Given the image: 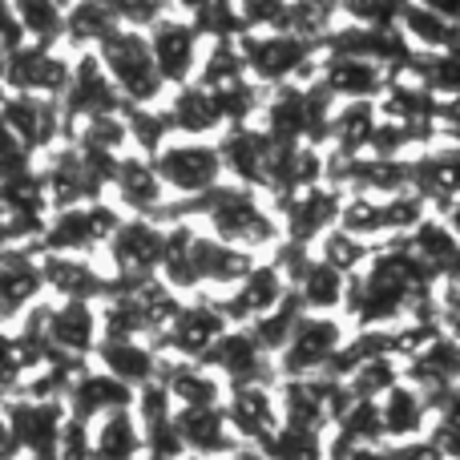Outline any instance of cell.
Returning a JSON list of instances; mask_svg holds the SVG:
<instances>
[{"instance_id":"cell-12","label":"cell","mask_w":460,"mask_h":460,"mask_svg":"<svg viewBox=\"0 0 460 460\" xmlns=\"http://www.w3.org/2000/svg\"><path fill=\"white\" fill-rule=\"evenodd\" d=\"M89 460H146L142 420L134 408H118L89 424Z\"/></svg>"},{"instance_id":"cell-6","label":"cell","mask_w":460,"mask_h":460,"mask_svg":"<svg viewBox=\"0 0 460 460\" xmlns=\"http://www.w3.org/2000/svg\"><path fill=\"white\" fill-rule=\"evenodd\" d=\"M121 218L102 202H81V207L57 210L53 223L37 234V254H89L105 251Z\"/></svg>"},{"instance_id":"cell-15","label":"cell","mask_w":460,"mask_h":460,"mask_svg":"<svg viewBox=\"0 0 460 460\" xmlns=\"http://www.w3.org/2000/svg\"><path fill=\"white\" fill-rule=\"evenodd\" d=\"M223 460H275V456H270L267 448H259V445H234Z\"/></svg>"},{"instance_id":"cell-5","label":"cell","mask_w":460,"mask_h":460,"mask_svg":"<svg viewBox=\"0 0 460 460\" xmlns=\"http://www.w3.org/2000/svg\"><path fill=\"white\" fill-rule=\"evenodd\" d=\"M343 327L332 315H311L303 311V319L295 323L291 340L283 343V351L275 356V367L283 380H303V376H327L332 364L343 351Z\"/></svg>"},{"instance_id":"cell-4","label":"cell","mask_w":460,"mask_h":460,"mask_svg":"<svg viewBox=\"0 0 460 460\" xmlns=\"http://www.w3.org/2000/svg\"><path fill=\"white\" fill-rule=\"evenodd\" d=\"M150 166L158 182L166 186V194H174L178 202L199 199V194L215 190L218 182H226L223 150L207 137H170L158 154H150Z\"/></svg>"},{"instance_id":"cell-3","label":"cell","mask_w":460,"mask_h":460,"mask_svg":"<svg viewBox=\"0 0 460 460\" xmlns=\"http://www.w3.org/2000/svg\"><path fill=\"white\" fill-rule=\"evenodd\" d=\"M102 69L110 73V81L118 85L126 105H162L166 81L158 73V61L150 53V37L134 24H121L110 37H102V45L93 49Z\"/></svg>"},{"instance_id":"cell-1","label":"cell","mask_w":460,"mask_h":460,"mask_svg":"<svg viewBox=\"0 0 460 460\" xmlns=\"http://www.w3.org/2000/svg\"><path fill=\"white\" fill-rule=\"evenodd\" d=\"M190 218H202L207 234L223 238V243L238 246L246 254L262 251V246H275L283 238V226L262 207V190H251V186L230 182V178L218 182L215 190L199 194V199L170 202L162 223H190Z\"/></svg>"},{"instance_id":"cell-17","label":"cell","mask_w":460,"mask_h":460,"mask_svg":"<svg viewBox=\"0 0 460 460\" xmlns=\"http://www.w3.org/2000/svg\"><path fill=\"white\" fill-rule=\"evenodd\" d=\"M182 460H202V456H182Z\"/></svg>"},{"instance_id":"cell-10","label":"cell","mask_w":460,"mask_h":460,"mask_svg":"<svg viewBox=\"0 0 460 460\" xmlns=\"http://www.w3.org/2000/svg\"><path fill=\"white\" fill-rule=\"evenodd\" d=\"M45 291L40 275V254L32 251H0V319L29 315Z\"/></svg>"},{"instance_id":"cell-8","label":"cell","mask_w":460,"mask_h":460,"mask_svg":"<svg viewBox=\"0 0 460 460\" xmlns=\"http://www.w3.org/2000/svg\"><path fill=\"white\" fill-rule=\"evenodd\" d=\"M376 408H380L384 440H392V445H408V440H420L429 432L432 404L412 380H396L376 400Z\"/></svg>"},{"instance_id":"cell-7","label":"cell","mask_w":460,"mask_h":460,"mask_svg":"<svg viewBox=\"0 0 460 460\" xmlns=\"http://www.w3.org/2000/svg\"><path fill=\"white\" fill-rule=\"evenodd\" d=\"M146 37H150V53H154V61H158V73H162V81H166V89H182L199 77L202 32L194 29V21L158 16Z\"/></svg>"},{"instance_id":"cell-16","label":"cell","mask_w":460,"mask_h":460,"mask_svg":"<svg viewBox=\"0 0 460 460\" xmlns=\"http://www.w3.org/2000/svg\"><path fill=\"white\" fill-rule=\"evenodd\" d=\"M440 223H445V226H448V230H453V234L460 238V194H456V199L445 207V218H440Z\"/></svg>"},{"instance_id":"cell-14","label":"cell","mask_w":460,"mask_h":460,"mask_svg":"<svg viewBox=\"0 0 460 460\" xmlns=\"http://www.w3.org/2000/svg\"><path fill=\"white\" fill-rule=\"evenodd\" d=\"M412 4L429 8V13H437L440 21H448V24H456L460 29V0H412Z\"/></svg>"},{"instance_id":"cell-9","label":"cell","mask_w":460,"mask_h":460,"mask_svg":"<svg viewBox=\"0 0 460 460\" xmlns=\"http://www.w3.org/2000/svg\"><path fill=\"white\" fill-rule=\"evenodd\" d=\"M174 420H178V440H182L186 456H202V460H223L230 448L238 445L234 429L226 420V408L223 404H210V408H174Z\"/></svg>"},{"instance_id":"cell-11","label":"cell","mask_w":460,"mask_h":460,"mask_svg":"<svg viewBox=\"0 0 460 460\" xmlns=\"http://www.w3.org/2000/svg\"><path fill=\"white\" fill-rule=\"evenodd\" d=\"M110 186L118 190L121 207L134 210V218H162L170 207V194L166 186L158 182V174H154L150 158H142V154H126V158L118 162V170H113Z\"/></svg>"},{"instance_id":"cell-13","label":"cell","mask_w":460,"mask_h":460,"mask_svg":"<svg viewBox=\"0 0 460 460\" xmlns=\"http://www.w3.org/2000/svg\"><path fill=\"white\" fill-rule=\"evenodd\" d=\"M437 307H440V311H437L440 327H445V332L460 343V287H456V283H445V287H440Z\"/></svg>"},{"instance_id":"cell-2","label":"cell","mask_w":460,"mask_h":460,"mask_svg":"<svg viewBox=\"0 0 460 460\" xmlns=\"http://www.w3.org/2000/svg\"><path fill=\"white\" fill-rule=\"evenodd\" d=\"M238 53L246 61L254 85H291L303 73H315L319 57H323V37L291 29H270V32H246L238 40Z\"/></svg>"}]
</instances>
